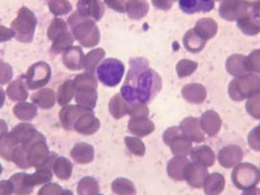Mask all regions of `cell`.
Listing matches in <instances>:
<instances>
[{
    "instance_id": "20",
    "label": "cell",
    "mask_w": 260,
    "mask_h": 195,
    "mask_svg": "<svg viewBox=\"0 0 260 195\" xmlns=\"http://www.w3.org/2000/svg\"><path fill=\"white\" fill-rule=\"evenodd\" d=\"M259 195H260V194H259Z\"/></svg>"
},
{
    "instance_id": "1",
    "label": "cell",
    "mask_w": 260,
    "mask_h": 195,
    "mask_svg": "<svg viewBox=\"0 0 260 195\" xmlns=\"http://www.w3.org/2000/svg\"><path fill=\"white\" fill-rule=\"evenodd\" d=\"M129 64L130 69L120 88V95L130 105L150 104L162 89V78L148 66L145 59H132Z\"/></svg>"
},
{
    "instance_id": "7",
    "label": "cell",
    "mask_w": 260,
    "mask_h": 195,
    "mask_svg": "<svg viewBox=\"0 0 260 195\" xmlns=\"http://www.w3.org/2000/svg\"><path fill=\"white\" fill-rule=\"evenodd\" d=\"M55 173L57 175L58 178L67 179L71 177V172H72V165L71 162L63 157H58V160L55 162L54 165Z\"/></svg>"
},
{
    "instance_id": "15",
    "label": "cell",
    "mask_w": 260,
    "mask_h": 195,
    "mask_svg": "<svg viewBox=\"0 0 260 195\" xmlns=\"http://www.w3.org/2000/svg\"><path fill=\"white\" fill-rule=\"evenodd\" d=\"M125 142L126 144H128L129 149L134 154H136V155H142V154H144V144H142L139 139L126 138Z\"/></svg>"
},
{
    "instance_id": "11",
    "label": "cell",
    "mask_w": 260,
    "mask_h": 195,
    "mask_svg": "<svg viewBox=\"0 0 260 195\" xmlns=\"http://www.w3.org/2000/svg\"><path fill=\"white\" fill-rule=\"evenodd\" d=\"M206 175H207V172L204 169H201L200 166L191 165L190 173H188V176H190L188 182H190V184L193 185V187H201L204 176Z\"/></svg>"
},
{
    "instance_id": "14",
    "label": "cell",
    "mask_w": 260,
    "mask_h": 195,
    "mask_svg": "<svg viewBox=\"0 0 260 195\" xmlns=\"http://www.w3.org/2000/svg\"><path fill=\"white\" fill-rule=\"evenodd\" d=\"M248 142L250 147H252V149L260 151V126L255 127V128L250 132Z\"/></svg>"
},
{
    "instance_id": "9",
    "label": "cell",
    "mask_w": 260,
    "mask_h": 195,
    "mask_svg": "<svg viewBox=\"0 0 260 195\" xmlns=\"http://www.w3.org/2000/svg\"><path fill=\"white\" fill-rule=\"evenodd\" d=\"M112 189L114 193L119 195H134L135 189L133 187L132 182L126 181V179H118V181L113 182Z\"/></svg>"
},
{
    "instance_id": "10",
    "label": "cell",
    "mask_w": 260,
    "mask_h": 195,
    "mask_svg": "<svg viewBox=\"0 0 260 195\" xmlns=\"http://www.w3.org/2000/svg\"><path fill=\"white\" fill-rule=\"evenodd\" d=\"M213 156H214L213 155V151L207 147L198 148V149L193 151L194 159L198 160L201 163H203V165H206V166L212 165L213 161H214V157Z\"/></svg>"
},
{
    "instance_id": "19",
    "label": "cell",
    "mask_w": 260,
    "mask_h": 195,
    "mask_svg": "<svg viewBox=\"0 0 260 195\" xmlns=\"http://www.w3.org/2000/svg\"><path fill=\"white\" fill-rule=\"evenodd\" d=\"M63 195H73V194L71 190H66V191H63Z\"/></svg>"
},
{
    "instance_id": "4",
    "label": "cell",
    "mask_w": 260,
    "mask_h": 195,
    "mask_svg": "<svg viewBox=\"0 0 260 195\" xmlns=\"http://www.w3.org/2000/svg\"><path fill=\"white\" fill-rule=\"evenodd\" d=\"M214 4L215 0H179L181 11L188 15L208 12L214 9Z\"/></svg>"
},
{
    "instance_id": "2",
    "label": "cell",
    "mask_w": 260,
    "mask_h": 195,
    "mask_svg": "<svg viewBox=\"0 0 260 195\" xmlns=\"http://www.w3.org/2000/svg\"><path fill=\"white\" fill-rule=\"evenodd\" d=\"M125 67L124 64L118 59L108 58L101 61L96 69L98 79L100 80L104 86L116 87L118 86L124 76Z\"/></svg>"
},
{
    "instance_id": "3",
    "label": "cell",
    "mask_w": 260,
    "mask_h": 195,
    "mask_svg": "<svg viewBox=\"0 0 260 195\" xmlns=\"http://www.w3.org/2000/svg\"><path fill=\"white\" fill-rule=\"evenodd\" d=\"M232 182L238 189H252L260 182V172L252 163H241L232 172Z\"/></svg>"
},
{
    "instance_id": "13",
    "label": "cell",
    "mask_w": 260,
    "mask_h": 195,
    "mask_svg": "<svg viewBox=\"0 0 260 195\" xmlns=\"http://www.w3.org/2000/svg\"><path fill=\"white\" fill-rule=\"evenodd\" d=\"M129 129L132 131L133 133H135V134H139V135H144V134H148L150 132L153 131V125L151 122H148V121H144V123H139L138 121H132L129 125Z\"/></svg>"
},
{
    "instance_id": "5",
    "label": "cell",
    "mask_w": 260,
    "mask_h": 195,
    "mask_svg": "<svg viewBox=\"0 0 260 195\" xmlns=\"http://www.w3.org/2000/svg\"><path fill=\"white\" fill-rule=\"evenodd\" d=\"M242 159V150L238 147H228L219 154V161L224 167H232L237 165Z\"/></svg>"
},
{
    "instance_id": "18",
    "label": "cell",
    "mask_w": 260,
    "mask_h": 195,
    "mask_svg": "<svg viewBox=\"0 0 260 195\" xmlns=\"http://www.w3.org/2000/svg\"><path fill=\"white\" fill-rule=\"evenodd\" d=\"M259 194H260L259 189H254V188H252V189H247L242 195H259Z\"/></svg>"
},
{
    "instance_id": "16",
    "label": "cell",
    "mask_w": 260,
    "mask_h": 195,
    "mask_svg": "<svg viewBox=\"0 0 260 195\" xmlns=\"http://www.w3.org/2000/svg\"><path fill=\"white\" fill-rule=\"evenodd\" d=\"M248 113L255 119H260V99H255V100L249 101L248 106H247Z\"/></svg>"
},
{
    "instance_id": "6",
    "label": "cell",
    "mask_w": 260,
    "mask_h": 195,
    "mask_svg": "<svg viewBox=\"0 0 260 195\" xmlns=\"http://www.w3.org/2000/svg\"><path fill=\"white\" fill-rule=\"evenodd\" d=\"M72 156L78 162H89L92 160V148L88 144H78L72 150Z\"/></svg>"
},
{
    "instance_id": "17",
    "label": "cell",
    "mask_w": 260,
    "mask_h": 195,
    "mask_svg": "<svg viewBox=\"0 0 260 195\" xmlns=\"http://www.w3.org/2000/svg\"><path fill=\"white\" fill-rule=\"evenodd\" d=\"M12 36H14V33H12L11 31L5 29V27H0V40H2V42L3 40L10 39Z\"/></svg>"
},
{
    "instance_id": "8",
    "label": "cell",
    "mask_w": 260,
    "mask_h": 195,
    "mask_svg": "<svg viewBox=\"0 0 260 195\" xmlns=\"http://www.w3.org/2000/svg\"><path fill=\"white\" fill-rule=\"evenodd\" d=\"M224 189V177L221 175H212L206 184L208 194H218Z\"/></svg>"
},
{
    "instance_id": "12",
    "label": "cell",
    "mask_w": 260,
    "mask_h": 195,
    "mask_svg": "<svg viewBox=\"0 0 260 195\" xmlns=\"http://www.w3.org/2000/svg\"><path fill=\"white\" fill-rule=\"evenodd\" d=\"M98 190V183L92 178H84L79 183V195H95Z\"/></svg>"
}]
</instances>
